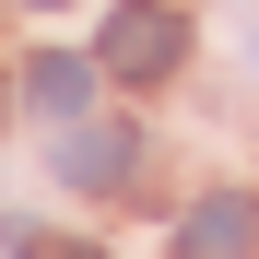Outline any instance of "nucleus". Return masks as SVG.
Masks as SVG:
<instances>
[{
	"label": "nucleus",
	"mask_w": 259,
	"mask_h": 259,
	"mask_svg": "<svg viewBox=\"0 0 259 259\" xmlns=\"http://www.w3.org/2000/svg\"><path fill=\"white\" fill-rule=\"evenodd\" d=\"M177 59H189V12H177V0H130V12L106 24V48H95L106 82H165Z\"/></svg>",
	"instance_id": "f257e3e1"
},
{
	"label": "nucleus",
	"mask_w": 259,
	"mask_h": 259,
	"mask_svg": "<svg viewBox=\"0 0 259 259\" xmlns=\"http://www.w3.org/2000/svg\"><path fill=\"white\" fill-rule=\"evenodd\" d=\"M95 82H106L95 59H71V48H35V59H24V106L48 118V130H71L82 106H95Z\"/></svg>",
	"instance_id": "f03ea898"
},
{
	"label": "nucleus",
	"mask_w": 259,
	"mask_h": 259,
	"mask_svg": "<svg viewBox=\"0 0 259 259\" xmlns=\"http://www.w3.org/2000/svg\"><path fill=\"white\" fill-rule=\"evenodd\" d=\"M247 236H259V200L247 189H212L189 224H177V259H247Z\"/></svg>",
	"instance_id": "7ed1b4c3"
},
{
	"label": "nucleus",
	"mask_w": 259,
	"mask_h": 259,
	"mask_svg": "<svg viewBox=\"0 0 259 259\" xmlns=\"http://www.w3.org/2000/svg\"><path fill=\"white\" fill-rule=\"evenodd\" d=\"M130 153H142L130 130H59V153H48V165H59L71 189H118V177H130Z\"/></svg>",
	"instance_id": "20e7f679"
},
{
	"label": "nucleus",
	"mask_w": 259,
	"mask_h": 259,
	"mask_svg": "<svg viewBox=\"0 0 259 259\" xmlns=\"http://www.w3.org/2000/svg\"><path fill=\"white\" fill-rule=\"evenodd\" d=\"M24 259H106V247H59V236H48V247H24Z\"/></svg>",
	"instance_id": "39448f33"
},
{
	"label": "nucleus",
	"mask_w": 259,
	"mask_h": 259,
	"mask_svg": "<svg viewBox=\"0 0 259 259\" xmlns=\"http://www.w3.org/2000/svg\"><path fill=\"white\" fill-rule=\"evenodd\" d=\"M247 71H259V35H247Z\"/></svg>",
	"instance_id": "423d86ee"
},
{
	"label": "nucleus",
	"mask_w": 259,
	"mask_h": 259,
	"mask_svg": "<svg viewBox=\"0 0 259 259\" xmlns=\"http://www.w3.org/2000/svg\"><path fill=\"white\" fill-rule=\"evenodd\" d=\"M35 12H59V0H35Z\"/></svg>",
	"instance_id": "0eeeda50"
}]
</instances>
